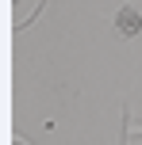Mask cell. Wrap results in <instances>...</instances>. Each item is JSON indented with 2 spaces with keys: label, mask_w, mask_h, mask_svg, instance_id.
<instances>
[{
  "label": "cell",
  "mask_w": 142,
  "mask_h": 145,
  "mask_svg": "<svg viewBox=\"0 0 142 145\" xmlns=\"http://www.w3.org/2000/svg\"><path fill=\"white\" fill-rule=\"evenodd\" d=\"M115 31H119L123 38H135L142 31V15L138 8H119V15H115Z\"/></svg>",
  "instance_id": "1"
}]
</instances>
